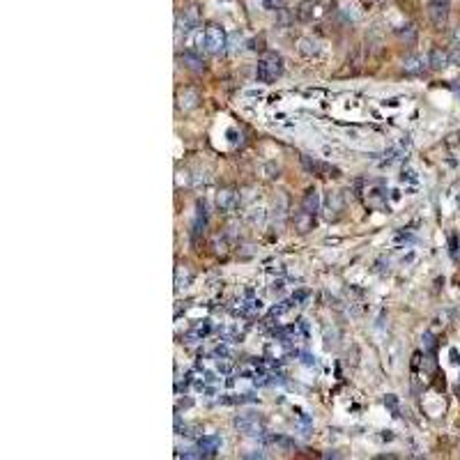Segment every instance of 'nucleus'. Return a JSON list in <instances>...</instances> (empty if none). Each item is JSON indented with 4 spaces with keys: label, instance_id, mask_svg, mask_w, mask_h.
Wrapping results in <instances>:
<instances>
[{
    "label": "nucleus",
    "instance_id": "obj_14",
    "mask_svg": "<svg viewBox=\"0 0 460 460\" xmlns=\"http://www.w3.org/2000/svg\"><path fill=\"white\" fill-rule=\"evenodd\" d=\"M299 51H302L304 55H315L318 53V42H313V39H302V42H299Z\"/></svg>",
    "mask_w": 460,
    "mask_h": 460
},
{
    "label": "nucleus",
    "instance_id": "obj_10",
    "mask_svg": "<svg viewBox=\"0 0 460 460\" xmlns=\"http://www.w3.org/2000/svg\"><path fill=\"white\" fill-rule=\"evenodd\" d=\"M179 60H182L184 67H187V69H191V71H203V65H205L201 55L194 53V51H187V53H182V55H179Z\"/></svg>",
    "mask_w": 460,
    "mask_h": 460
},
{
    "label": "nucleus",
    "instance_id": "obj_8",
    "mask_svg": "<svg viewBox=\"0 0 460 460\" xmlns=\"http://www.w3.org/2000/svg\"><path fill=\"white\" fill-rule=\"evenodd\" d=\"M212 331V325L210 322H198V325L194 327V329H189L187 334H184V343H189V345H194V343H198V341H203L207 334Z\"/></svg>",
    "mask_w": 460,
    "mask_h": 460
},
{
    "label": "nucleus",
    "instance_id": "obj_17",
    "mask_svg": "<svg viewBox=\"0 0 460 460\" xmlns=\"http://www.w3.org/2000/svg\"><path fill=\"white\" fill-rule=\"evenodd\" d=\"M260 3H262V7H265V10H269V12L281 10V7L286 5V0H260Z\"/></svg>",
    "mask_w": 460,
    "mask_h": 460
},
{
    "label": "nucleus",
    "instance_id": "obj_15",
    "mask_svg": "<svg viewBox=\"0 0 460 460\" xmlns=\"http://www.w3.org/2000/svg\"><path fill=\"white\" fill-rule=\"evenodd\" d=\"M401 39L407 44V46H412V44L417 42V30H414V26H405V30H401Z\"/></svg>",
    "mask_w": 460,
    "mask_h": 460
},
{
    "label": "nucleus",
    "instance_id": "obj_5",
    "mask_svg": "<svg viewBox=\"0 0 460 460\" xmlns=\"http://www.w3.org/2000/svg\"><path fill=\"white\" fill-rule=\"evenodd\" d=\"M428 19L433 21L435 28H442L444 23H446V19H449V7H446V3H444V0H433V3L428 5Z\"/></svg>",
    "mask_w": 460,
    "mask_h": 460
},
{
    "label": "nucleus",
    "instance_id": "obj_1",
    "mask_svg": "<svg viewBox=\"0 0 460 460\" xmlns=\"http://www.w3.org/2000/svg\"><path fill=\"white\" fill-rule=\"evenodd\" d=\"M283 74V58L274 51H267V53L260 55L258 67H255V78L260 83H274L279 76Z\"/></svg>",
    "mask_w": 460,
    "mask_h": 460
},
{
    "label": "nucleus",
    "instance_id": "obj_3",
    "mask_svg": "<svg viewBox=\"0 0 460 460\" xmlns=\"http://www.w3.org/2000/svg\"><path fill=\"white\" fill-rule=\"evenodd\" d=\"M198 23H201V12H198V7H187V10L182 12L177 17V35L182 33H191V30H196L198 28Z\"/></svg>",
    "mask_w": 460,
    "mask_h": 460
},
{
    "label": "nucleus",
    "instance_id": "obj_2",
    "mask_svg": "<svg viewBox=\"0 0 460 460\" xmlns=\"http://www.w3.org/2000/svg\"><path fill=\"white\" fill-rule=\"evenodd\" d=\"M228 46V35L226 30H223L221 26H217V23H210L205 30V49L210 51L212 55H219L223 53Z\"/></svg>",
    "mask_w": 460,
    "mask_h": 460
},
{
    "label": "nucleus",
    "instance_id": "obj_12",
    "mask_svg": "<svg viewBox=\"0 0 460 460\" xmlns=\"http://www.w3.org/2000/svg\"><path fill=\"white\" fill-rule=\"evenodd\" d=\"M428 65L433 67V69H442V67L449 65V53L442 49H435L430 51V58H428Z\"/></svg>",
    "mask_w": 460,
    "mask_h": 460
},
{
    "label": "nucleus",
    "instance_id": "obj_16",
    "mask_svg": "<svg viewBox=\"0 0 460 460\" xmlns=\"http://www.w3.org/2000/svg\"><path fill=\"white\" fill-rule=\"evenodd\" d=\"M233 201H235L233 191H223V194L219 196V207H221V210H228V207L233 205Z\"/></svg>",
    "mask_w": 460,
    "mask_h": 460
},
{
    "label": "nucleus",
    "instance_id": "obj_4",
    "mask_svg": "<svg viewBox=\"0 0 460 460\" xmlns=\"http://www.w3.org/2000/svg\"><path fill=\"white\" fill-rule=\"evenodd\" d=\"M235 428H237L239 433L258 435L260 428H262V419H260L258 414H242V417L235 419Z\"/></svg>",
    "mask_w": 460,
    "mask_h": 460
},
{
    "label": "nucleus",
    "instance_id": "obj_7",
    "mask_svg": "<svg viewBox=\"0 0 460 460\" xmlns=\"http://www.w3.org/2000/svg\"><path fill=\"white\" fill-rule=\"evenodd\" d=\"M302 163H304V168H306L309 173H313V175H322V177H327V173H336L331 166L318 161V159H311L309 154H302Z\"/></svg>",
    "mask_w": 460,
    "mask_h": 460
},
{
    "label": "nucleus",
    "instance_id": "obj_9",
    "mask_svg": "<svg viewBox=\"0 0 460 460\" xmlns=\"http://www.w3.org/2000/svg\"><path fill=\"white\" fill-rule=\"evenodd\" d=\"M219 446H221V437H217V435H205V437L198 439V449L203 451V458L214 455L219 451Z\"/></svg>",
    "mask_w": 460,
    "mask_h": 460
},
{
    "label": "nucleus",
    "instance_id": "obj_18",
    "mask_svg": "<svg viewBox=\"0 0 460 460\" xmlns=\"http://www.w3.org/2000/svg\"><path fill=\"white\" fill-rule=\"evenodd\" d=\"M179 458H203V451L201 449H194V446H189V449L179 451Z\"/></svg>",
    "mask_w": 460,
    "mask_h": 460
},
{
    "label": "nucleus",
    "instance_id": "obj_20",
    "mask_svg": "<svg viewBox=\"0 0 460 460\" xmlns=\"http://www.w3.org/2000/svg\"><path fill=\"white\" fill-rule=\"evenodd\" d=\"M363 3H373V0H363Z\"/></svg>",
    "mask_w": 460,
    "mask_h": 460
},
{
    "label": "nucleus",
    "instance_id": "obj_19",
    "mask_svg": "<svg viewBox=\"0 0 460 460\" xmlns=\"http://www.w3.org/2000/svg\"><path fill=\"white\" fill-rule=\"evenodd\" d=\"M458 396H460V378H458Z\"/></svg>",
    "mask_w": 460,
    "mask_h": 460
},
{
    "label": "nucleus",
    "instance_id": "obj_6",
    "mask_svg": "<svg viewBox=\"0 0 460 460\" xmlns=\"http://www.w3.org/2000/svg\"><path fill=\"white\" fill-rule=\"evenodd\" d=\"M320 210V194L318 189H309L306 194H304V201H302V212L304 214H309L311 219L318 214Z\"/></svg>",
    "mask_w": 460,
    "mask_h": 460
},
{
    "label": "nucleus",
    "instance_id": "obj_11",
    "mask_svg": "<svg viewBox=\"0 0 460 460\" xmlns=\"http://www.w3.org/2000/svg\"><path fill=\"white\" fill-rule=\"evenodd\" d=\"M198 102H201V97H198V92L196 90H184L182 95H179V109H184V111L196 109Z\"/></svg>",
    "mask_w": 460,
    "mask_h": 460
},
{
    "label": "nucleus",
    "instance_id": "obj_13",
    "mask_svg": "<svg viewBox=\"0 0 460 460\" xmlns=\"http://www.w3.org/2000/svg\"><path fill=\"white\" fill-rule=\"evenodd\" d=\"M423 58L421 55H407L405 60H403V69L407 71V74H419V71H423Z\"/></svg>",
    "mask_w": 460,
    "mask_h": 460
}]
</instances>
